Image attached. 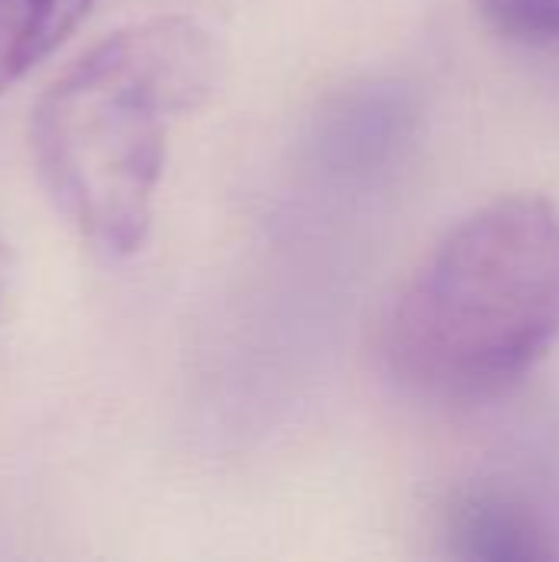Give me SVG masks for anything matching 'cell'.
<instances>
[{"mask_svg":"<svg viewBox=\"0 0 559 562\" xmlns=\"http://www.w3.org/2000/svg\"><path fill=\"white\" fill-rule=\"evenodd\" d=\"M559 342V207L504 194L441 234L382 323V362L438 405L494 402Z\"/></svg>","mask_w":559,"mask_h":562,"instance_id":"1","label":"cell"},{"mask_svg":"<svg viewBox=\"0 0 559 562\" xmlns=\"http://www.w3.org/2000/svg\"><path fill=\"white\" fill-rule=\"evenodd\" d=\"M214 82L211 33L188 16H155L89 46L36 99L40 178L89 244L112 257L145 244L171 122L204 105Z\"/></svg>","mask_w":559,"mask_h":562,"instance_id":"2","label":"cell"},{"mask_svg":"<svg viewBox=\"0 0 559 562\" xmlns=\"http://www.w3.org/2000/svg\"><path fill=\"white\" fill-rule=\"evenodd\" d=\"M445 553L468 562H554L559 533L550 517L511 487H461L441 510Z\"/></svg>","mask_w":559,"mask_h":562,"instance_id":"3","label":"cell"},{"mask_svg":"<svg viewBox=\"0 0 559 562\" xmlns=\"http://www.w3.org/2000/svg\"><path fill=\"white\" fill-rule=\"evenodd\" d=\"M89 7L92 0H0V95L36 69Z\"/></svg>","mask_w":559,"mask_h":562,"instance_id":"4","label":"cell"},{"mask_svg":"<svg viewBox=\"0 0 559 562\" xmlns=\"http://www.w3.org/2000/svg\"><path fill=\"white\" fill-rule=\"evenodd\" d=\"M481 20L521 46H559V0H474Z\"/></svg>","mask_w":559,"mask_h":562,"instance_id":"5","label":"cell"},{"mask_svg":"<svg viewBox=\"0 0 559 562\" xmlns=\"http://www.w3.org/2000/svg\"><path fill=\"white\" fill-rule=\"evenodd\" d=\"M7 273H10V257H7V247L0 240V306H3V293H7Z\"/></svg>","mask_w":559,"mask_h":562,"instance_id":"6","label":"cell"}]
</instances>
